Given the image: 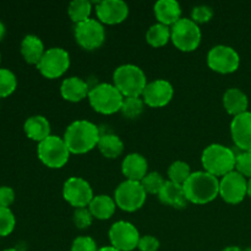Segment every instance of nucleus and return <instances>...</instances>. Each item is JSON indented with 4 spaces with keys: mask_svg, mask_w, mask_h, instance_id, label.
<instances>
[{
    "mask_svg": "<svg viewBox=\"0 0 251 251\" xmlns=\"http://www.w3.org/2000/svg\"><path fill=\"white\" fill-rule=\"evenodd\" d=\"M63 139L70 153L83 154L97 147L100 132L92 122L75 120L66 127Z\"/></svg>",
    "mask_w": 251,
    "mask_h": 251,
    "instance_id": "nucleus-1",
    "label": "nucleus"
},
{
    "mask_svg": "<svg viewBox=\"0 0 251 251\" xmlns=\"http://www.w3.org/2000/svg\"><path fill=\"white\" fill-rule=\"evenodd\" d=\"M183 189L189 202L205 205L220 195V179L205 171L194 172L185 181Z\"/></svg>",
    "mask_w": 251,
    "mask_h": 251,
    "instance_id": "nucleus-2",
    "label": "nucleus"
},
{
    "mask_svg": "<svg viewBox=\"0 0 251 251\" xmlns=\"http://www.w3.org/2000/svg\"><path fill=\"white\" fill-rule=\"evenodd\" d=\"M237 154L232 149L221 144H212L203 150L201 163L207 173L215 176H225L235 169Z\"/></svg>",
    "mask_w": 251,
    "mask_h": 251,
    "instance_id": "nucleus-3",
    "label": "nucleus"
},
{
    "mask_svg": "<svg viewBox=\"0 0 251 251\" xmlns=\"http://www.w3.org/2000/svg\"><path fill=\"white\" fill-rule=\"evenodd\" d=\"M147 83L146 74L134 64H123L113 74V85L124 97H141Z\"/></svg>",
    "mask_w": 251,
    "mask_h": 251,
    "instance_id": "nucleus-4",
    "label": "nucleus"
},
{
    "mask_svg": "<svg viewBox=\"0 0 251 251\" xmlns=\"http://www.w3.org/2000/svg\"><path fill=\"white\" fill-rule=\"evenodd\" d=\"M88 102L97 113L104 115L114 114L122 109L124 96L113 83H98L88 93Z\"/></svg>",
    "mask_w": 251,
    "mask_h": 251,
    "instance_id": "nucleus-5",
    "label": "nucleus"
},
{
    "mask_svg": "<svg viewBox=\"0 0 251 251\" xmlns=\"http://www.w3.org/2000/svg\"><path fill=\"white\" fill-rule=\"evenodd\" d=\"M38 158L44 166L51 169L63 168L70 158V151L63 137L50 135L39 142L37 147Z\"/></svg>",
    "mask_w": 251,
    "mask_h": 251,
    "instance_id": "nucleus-6",
    "label": "nucleus"
},
{
    "mask_svg": "<svg viewBox=\"0 0 251 251\" xmlns=\"http://www.w3.org/2000/svg\"><path fill=\"white\" fill-rule=\"evenodd\" d=\"M202 38L200 26L191 19L181 17L171 27V41L181 51H194L199 48Z\"/></svg>",
    "mask_w": 251,
    "mask_h": 251,
    "instance_id": "nucleus-7",
    "label": "nucleus"
},
{
    "mask_svg": "<svg viewBox=\"0 0 251 251\" xmlns=\"http://www.w3.org/2000/svg\"><path fill=\"white\" fill-rule=\"evenodd\" d=\"M147 193L140 181L125 180L117 186L114 191V201L117 207L125 212H135L146 202Z\"/></svg>",
    "mask_w": 251,
    "mask_h": 251,
    "instance_id": "nucleus-8",
    "label": "nucleus"
},
{
    "mask_svg": "<svg viewBox=\"0 0 251 251\" xmlns=\"http://www.w3.org/2000/svg\"><path fill=\"white\" fill-rule=\"evenodd\" d=\"M70 68V54L60 47L47 49L41 61L37 64L39 73L47 78H58Z\"/></svg>",
    "mask_w": 251,
    "mask_h": 251,
    "instance_id": "nucleus-9",
    "label": "nucleus"
},
{
    "mask_svg": "<svg viewBox=\"0 0 251 251\" xmlns=\"http://www.w3.org/2000/svg\"><path fill=\"white\" fill-rule=\"evenodd\" d=\"M207 65L218 74H232L240 65V56L234 48L225 44L212 47L207 53Z\"/></svg>",
    "mask_w": 251,
    "mask_h": 251,
    "instance_id": "nucleus-10",
    "label": "nucleus"
},
{
    "mask_svg": "<svg viewBox=\"0 0 251 251\" xmlns=\"http://www.w3.org/2000/svg\"><path fill=\"white\" fill-rule=\"evenodd\" d=\"M74 34L78 46L86 50H95L102 47L105 41L104 26L95 19H88L76 25Z\"/></svg>",
    "mask_w": 251,
    "mask_h": 251,
    "instance_id": "nucleus-11",
    "label": "nucleus"
},
{
    "mask_svg": "<svg viewBox=\"0 0 251 251\" xmlns=\"http://www.w3.org/2000/svg\"><path fill=\"white\" fill-rule=\"evenodd\" d=\"M110 247L119 251H132L140 242V233L132 223L127 221H118L109 228Z\"/></svg>",
    "mask_w": 251,
    "mask_h": 251,
    "instance_id": "nucleus-12",
    "label": "nucleus"
},
{
    "mask_svg": "<svg viewBox=\"0 0 251 251\" xmlns=\"http://www.w3.org/2000/svg\"><path fill=\"white\" fill-rule=\"evenodd\" d=\"M63 198L75 208L88 207L95 198L91 184L81 176H71L63 185Z\"/></svg>",
    "mask_w": 251,
    "mask_h": 251,
    "instance_id": "nucleus-13",
    "label": "nucleus"
},
{
    "mask_svg": "<svg viewBox=\"0 0 251 251\" xmlns=\"http://www.w3.org/2000/svg\"><path fill=\"white\" fill-rule=\"evenodd\" d=\"M220 196L225 202L238 205L248 196V179L233 171L220 180Z\"/></svg>",
    "mask_w": 251,
    "mask_h": 251,
    "instance_id": "nucleus-14",
    "label": "nucleus"
},
{
    "mask_svg": "<svg viewBox=\"0 0 251 251\" xmlns=\"http://www.w3.org/2000/svg\"><path fill=\"white\" fill-rule=\"evenodd\" d=\"M173 96V85L164 78H157V80L147 83L141 97L145 104L149 105V107L162 108L169 104Z\"/></svg>",
    "mask_w": 251,
    "mask_h": 251,
    "instance_id": "nucleus-15",
    "label": "nucleus"
},
{
    "mask_svg": "<svg viewBox=\"0 0 251 251\" xmlns=\"http://www.w3.org/2000/svg\"><path fill=\"white\" fill-rule=\"evenodd\" d=\"M96 14L100 24L118 25L129 16V6L123 0H103L96 5Z\"/></svg>",
    "mask_w": 251,
    "mask_h": 251,
    "instance_id": "nucleus-16",
    "label": "nucleus"
},
{
    "mask_svg": "<svg viewBox=\"0 0 251 251\" xmlns=\"http://www.w3.org/2000/svg\"><path fill=\"white\" fill-rule=\"evenodd\" d=\"M230 135L235 146L243 152H251V112L233 118Z\"/></svg>",
    "mask_w": 251,
    "mask_h": 251,
    "instance_id": "nucleus-17",
    "label": "nucleus"
},
{
    "mask_svg": "<svg viewBox=\"0 0 251 251\" xmlns=\"http://www.w3.org/2000/svg\"><path fill=\"white\" fill-rule=\"evenodd\" d=\"M122 172L126 180L141 181L149 174V162L142 154L129 153L123 159Z\"/></svg>",
    "mask_w": 251,
    "mask_h": 251,
    "instance_id": "nucleus-18",
    "label": "nucleus"
},
{
    "mask_svg": "<svg viewBox=\"0 0 251 251\" xmlns=\"http://www.w3.org/2000/svg\"><path fill=\"white\" fill-rule=\"evenodd\" d=\"M90 86L83 78L77 76H70L65 78L60 85V95L68 102H81L88 97L90 93Z\"/></svg>",
    "mask_w": 251,
    "mask_h": 251,
    "instance_id": "nucleus-19",
    "label": "nucleus"
},
{
    "mask_svg": "<svg viewBox=\"0 0 251 251\" xmlns=\"http://www.w3.org/2000/svg\"><path fill=\"white\" fill-rule=\"evenodd\" d=\"M159 24L173 26L181 19V6L176 0H158L153 6Z\"/></svg>",
    "mask_w": 251,
    "mask_h": 251,
    "instance_id": "nucleus-20",
    "label": "nucleus"
},
{
    "mask_svg": "<svg viewBox=\"0 0 251 251\" xmlns=\"http://www.w3.org/2000/svg\"><path fill=\"white\" fill-rule=\"evenodd\" d=\"M158 199L162 203H164V205L178 208V210L185 208L189 203L188 199H186L185 196V193H184L183 186L172 183V181L169 180L166 181V184L163 185L162 190L159 191Z\"/></svg>",
    "mask_w": 251,
    "mask_h": 251,
    "instance_id": "nucleus-21",
    "label": "nucleus"
},
{
    "mask_svg": "<svg viewBox=\"0 0 251 251\" xmlns=\"http://www.w3.org/2000/svg\"><path fill=\"white\" fill-rule=\"evenodd\" d=\"M223 107L228 114L237 117L248 112L249 107V98L239 88H228L223 95Z\"/></svg>",
    "mask_w": 251,
    "mask_h": 251,
    "instance_id": "nucleus-22",
    "label": "nucleus"
},
{
    "mask_svg": "<svg viewBox=\"0 0 251 251\" xmlns=\"http://www.w3.org/2000/svg\"><path fill=\"white\" fill-rule=\"evenodd\" d=\"M25 134L33 141L42 142L50 136V123L43 115H32L24 124Z\"/></svg>",
    "mask_w": 251,
    "mask_h": 251,
    "instance_id": "nucleus-23",
    "label": "nucleus"
},
{
    "mask_svg": "<svg viewBox=\"0 0 251 251\" xmlns=\"http://www.w3.org/2000/svg\"><path fill=\"white\" fill-rule=\"evenodd\" d=\"M46 53L44 43L38 36L34 34H27L21 42V54L25 60L28 64H37L41 61L42 56Z\"/></svg>",
    "mask_w": 251,
    "mask_h": 251,
    "instance_id": "nucleus-24",
    "label": "nucleus"
},
{
    "mask_svg": "<svg viewBox=\"0 0 251 251\" xmlns=\"http://www.w3.org/2000/svg\"><path fill=\"white\" fill-rule=\"evenodd\" d=\"M88 210L92 213L93 218L105 221L113 217L115 210H117V203H115L114 198H110L108 195H96L91 201Z\"/></svg>",
    "mask_w": 251,
    "mask_h": 251,
    "instance_id": "nucleus-25",
    "label": "nucleus"
},
{
    "mask_svg": "<svg viewBox=\"0 0 251 251\" xmlns=\"http://www.w3.org/2000/svg\"><path fill=\"white\" fill-rule=\"evenodd\" d=\"M98 150L105 158L114 159L122 156L124 152V142L118 135L104 134L100 135V139L97 145Z\"/></svg>",
    "mask_w": 251,
    "mask_h": 251,
    "instance_id": "nucleus-26",
    "label": "nucleus"
},
{
    "mask_svg": "<svg viewBox=\"0 0 251 251\" xmlns=\"http://www.w3.org/2000/svg\"><path fill=\"white\" fill-rule=\"evenodd\" d=\"M146 41L150 46L154 48L164 47L171 41V27L159 24V22L152 25L146 32Z\"/></svg>",
    "mask_w": 251,
    "mask_h": 251,
    "instance_id": "nucleus-27",
    "label": "nucleus"
},
{
    "mask_svg": "<svg viewBox=\"0 0 251 251\" xmlns=\"http://www.w3.org/2000/svg\"><path fill=\"white\" fill-rule=\"evenodd\" d=\"M91 12H92V2L88 0H74L68 6L69 17L76 25L90 19Z\"/></svg>",
    "mask_w": 251,
    "mask_h": 251,
    "instance_id": "nucleus-28",
    "label": "nucleus"
},
{
    "mask_svg": "<svg viewBox=\"0 0 251 251\" xmlns=\"http://www.w3.org/2000/svg\"><path fill=\"white\" fill-rule=\"evenodd\" d=\"M191 173L193 172H191L190 166L184 161L173 162L169 166L168 172H167V174H168V180L181 186L185 184V181L188 180Z\"/></svg>",
    "mask_w": 251,
    "mask_h": 251,
    "instance_id": "nucleus-29",
    "label": "nucleus"
},
{
    "mask_svg": "<svg viewBox=\"0 0 251 251\" xmlns=\"http://www.w3.org/2000/svg\"><path fill=\"white\" fill-rule=\"evenodd\" d=\"M145 105L142 97H124L120 112L127 119H136L144 113Z\"/></svg>",
    "mask_w": 251,
    "mask_h": 251,
    "instance_id": "nucleus-30",
    "label": "nucleus"
},
{
    "mask_svg": "<svg viewBox=\"0 0 251 251\" xmlns=\"http://www.w3.org/2000/svg\"><path fill=\"white\" fill-rule=\"evenodd\" d=\"M166 179L163 178L161 173L158 172H151L147 174L140 183H141L142 188L145 189L147 194H152V195H158L159 191L162 190L163 185L166 184Z\"/></svg>",
    "mask_w": 251,
    "mask_h": 251,
    "instance_id": "nucleus-31",
    "label": "nucleus"
},
{
    "mask_svg": "<svg viewBox=\"0 0 251 251\" xmlns=\"http://www.w3.org/2000/svg\"><path fill=\"white\" fill-rule=\"evenodd\" d=\"M17 87V78L9 69H0V98L14 93Z\"/></svg>",
    "mask_w": 251,
    "mask_h": 251,
    "instance_id": "nucleus-32",
    "label": "nucleus"
},
{
    "mask_svg": "<svg viewBox=\"0 0 251 251\" xmlns=\"http://www.w3.org/2000/svg\"><path fill=\"white\" fill-rule=\"evenodd\" d=\"M16 225V218L10 208L0 206V237L11 234Z\"/></svg>",
    "mask_w": 251,
    "mask_h": 251,
    "instance_id": "nucleus-33",
    "label": "nucleus"
},
{
    "mask_svg": "<svg viewBox=\"0 0 251 251\" xmlns=\"http://www.w3.org/2000/svg\"><path fill=\"white\" fill-rule=\"evenodd\" d=\"M73 220L76 228H78V229H87L92 225L93 216L91 211L88 210V207L76 208L75 212H74Z\"/></svg>",
    "mask_w": 251,
    "mask_h": 251,
    "instance_id": "nucleus-34",
    "label": "nucleus"
},
{
    "mask_svg": "<svg viewBox=\"0 0 251 251\" xmlns=\"http://www.w3.org/2000/svg\"><path fill=\"white\" fill-rule=\"evenodd\" d=\"M235 171L247 179H251V152H240L237 154Z\"/></svg>",
    "mask_w": 251,
    "mask_h": 251,
    "instance_id": "nucleus-35",
    "label": "nucleus"
},
{
    "mask_svg": "<svg viewBox=\"0 0 251 251\" xmlns=\"http://www.w3.org/2000/svg\"><path fill=\"white\" fill-rule=\"evenodd\" d=\"M213 17L212 7L208 5H198L191 11V20L196 24H206Z\"/></svg>",
    "mask_w": 251,
    "mask_h": 251,
    "instance_id": "nucleus-36",
    "label": "nucleus"
},
{
    "mask_svg": "<svg viewBox=\"0 0 251 251\" xmlns=\"http://www.w3.org/2000/svg\"><path fill=\"white\" fill-rule=\"evenodd\" d=\"M97 243L91 237H77L71 244V251H98Z\"/></svg>",
    "mask_w": 251,
    "mask_h": 251,
    "instance_id": "nucleus-37",
    "label": "nucleus"
},
{
    "mask_svg": "<svg viewBox=\"0 0 251 251\" xmlns=\"http://www.w3.org/2000/svg\"><path fill=\"white\" fill-rule=\"evenodd\" d=\"M137 249L140 251H158L159 240L152 235H144V237L140 238Z\"/></svg>",
    "mask_w": 251,
    "mask_h": 251,
    "instance_id": "nucleus-38",
    "label": "nucleus"
},
{
    "mask_svg": "<svg viewBox=\"0 0 251 251\" xmlns=\"http://www.w3.org/2000/svg\"><path fill=\"white\" fill-rule=\"evenodd\" d=\"M15 201V191L10 186H0V206L7 207L14 203Z\"/></svg>",
    "mask_w": 251,
    "mask_h": 251,
    "instance_id": "nucleus-39",
    "label": "nucleus"
},
{
    "mask_svg": "<svg viewBox=\"0 0 251 251\" xmlns=\"http://www.w3.org/2000/svg\"><path fill=\"white\" fill-rule=\"evenodd\" d=\"M5 33H6V28H5V25L0 21V41L4 38Z\"/></svg>",
    "mask_w": 251,
    "mask_h": 251,
    "instance_id": "nucleus-40",
    "label": "nucleus"
},
{
    "mask_svg": "<svg viewBox=\"0 0 251 251\" xmlns=\"http://www.w3.org/2000/svg\"><path fill=\"white\" fill-rule=\"evenodd\" d=\"M223 251H244V250H242V249H240V248L232 245V247H227Z\"/></svg>",
    "mask_w": 251,
    "mask_h": 251,
    "instance_id": "nucleus-41",
    "label": "nucleus"
},
{
    "mask_svg": "<svg viewBox=\"0 0 251 251\" xmlns=\"http://www.w3.org/2000/svg\"><path fill=\"white\" fill-rule=\"evenodd\" d=\"M98 251H119V250L114 249L113 247H103V248H100V249Z\"/></svg>",
    "mask_w": 251,
    "mask_h": 251,
    "instance_id": "nucleus-42",
    "label": "nucleus"
},
{
    "mask_svg": "<svg viewBox=\"0 0 251 251\" xmlns=\"http://www.w3.org/2000/svg\"><path fill=\"white\" fill-rule=\"evenodd\" d=\"M248 196L251 198V179L248 180Z\"/></svg>",
    "mask_w": 251,
    "mask_h": 251,
    "instance_id": "nucleus-43",
    "label": "nucleus"
},
{
    "mask_svg": "<svg viewBox=\"0 0 251 251\" xmlns=\"http://www.w3.org/2000/svg\"><path fill=\"white\" fill-rule=\"evenodd\" d=\"M4 251H19L17 249H6V250H4Z\"/></svg>",
    "mask_w": 251,
    "mask_h": 251,
    "instance_id": "nucleus-44",
    "label": "nucleus"
},
{
    "mask_svg": "<svg viewBox=\"0 0 251 251\" xmlns=\"http://www.w3.org/2000/svg\"><path fill=\"white\" fill-rule=\"evenodd\" d=\"M244 251H251V248H248V249H245Z\"/></svg>",
    "mask_w": 251,
    "mask_h": 251,
    "instance_id": "nucleus-45",
    "label": "nucleus"
},
{
    "mask_svg": "<svg viewBox=\"0 0 251 251\" xmlns=\"http://www.w3.org/2000/svg\"><path fill=\"white\" fill-rule=\"evenodd\" d=\"M0 61H1V54H0Z\"/></svg>",
    "mask_w": 251,
    "mask_h": 251,
    "instance_id": "nucleus-46",
    "label": "nucleus"
}]
</instances>
